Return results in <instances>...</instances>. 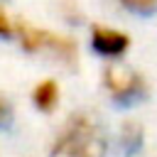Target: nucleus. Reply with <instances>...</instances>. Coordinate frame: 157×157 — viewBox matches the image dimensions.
Masks as SVG:
<instances>
[{
  "label": "nucleus",
  "instance_id": "obj_6",
  "mask_svg": "<svg viewBox=\"0 0 157 157\" xmlns=\"http://www.w3.org/2000/svg\"><path fill=\"white\" fill-rule=\"evenodd\" d=\"M145 142V132L137 123H123L120 128V145L128 150V152H137Z\"/></svg>",
  "mask_w": 157,
  "mask_h": 157
},
{
  "label": "nucleus",
  "instance_id": "obj_1",
  "mask_svg": "<svg viewBox=\"0 0 157 157\" xmlns=\"http://www.w3.org/2000/svg\"><path fill=\"white\" fill-rule=\"evenodd\" d=\"M108 137L93 113L76 110L52 140L49 157H105Z\"/></svg>",
  "mask_w": 157,
  "mask_h": 157
},
{
  "label": "nucleus",
  "instance_id": "obj_4",
  "mask_svg": "<svg viewBox=\"0 0 157 157\" xmlns=\"http://www.w3.org/2000/svg\"><path fill=\"white\" fill-rule=\"evenodd\" d=\"M88 44L93 49V54L108 59V61H118L128 54L132 39L128 32H123L120 27H110V25H91L88 32Z\"/></svg>",
  "mask_w": 157,
  "mask_h": 157
},
{
  "label": "nucleus",
  "instance_id": "obj_5",
  "mask_svg": "<svg viewBox=\"0 0 157 157\" xmlns=\"http://www.w3.org/2000/svg\"><path fill=\"white\" fill-rule=\"evenodd\" d=\"M59 101H61V88H59L56 78H42V81L34 83V88H32V103H34V108L39 113L56 110Z\"/></svg>",
  "mask_w": 157,
  "mask_h": 157
},
{
  "label": "nucleus",
  "instance_id": "obj_2",
  "mask_svg": "<svg viewBox=\"0 0 157 157\" xmlns=\"http://www.w3.org/2000/svg\"><path fill=\"white\" fill-rule=\"evenodd\" d=\"M15 39L22 47V52H27V54L49 56L66 66H74L78 61V44L74 37L32 25L27 20H15Z\"/></svg>",
  "mask_w": 157,
  "mask_h": 157
},
{
  "label": "nucleus",
  "instance_id": "obj_8",
  "mask_svg": "<svg viewBox=\"0 0 157 157\" xmlns=\"http://www.w3.org/2000/svg\"><path fill=\"white\" fill-rule=\"evenodd\" d=\"M15 37V20L7 17V12L0 7V39H10Z\"/></svg>",
  "mask_w": 157,
  "mask_h": 157
},
{
  "label": "nucleus",
  "instance_id": "obj_3",
  "mask_svg": "<svg viewBox=\"0 0 157 157\" xmlns=\"http://www.w3.org/2000/svg\"><path fill=\"white\" fill-rule=\"evenodd\" d=\"M101 78H103L105 93L118 105H132V103H137V101H142L147 96V81H145V76L137 69L125 66L120 61L105 64Z\"/></svg>",
  "mask_w": 157,
  "mask_h": 157
},
{
  "label": "nucleus",
  "instance_id": "obj_9",
  "mask_svg": "<svg viewBox=\"0 0 157 157\" xmlns=\"http://www.w3.org/2000/svg\"><path fill=\"white\" fill-rule=\"evenodd\" d=\"M12 120V103L0 93V130L7 128V123Z\"/></svg>",
  "mask_w": 157,
  "mask_h": 157
},
{
  "label": "nucleus",
  "instance_id": "obj_7",
  "mask_svg": "<svg viewBox=\"0 0 157 157\" xmlns=\"http://www.w3.org/2000/svg\"><path fill=\"white\" fill-rule=\"evenodd\" d=\"M120 7H125L132 15H155L157 12V0H118Z\"/></svg>",
  "mask_w": 157,
  "mask_h": 157
}]
</instances>
